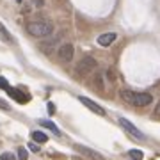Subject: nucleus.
<instances>
[{
    "label": "nucleus",
    "mask_w": 160,
    "mask_h": 160,
    "mask_svg": "<svg viewBox=\"0 0 160 160\" xmlns=\"http://www.w3.org/2000/svg\"><path fill=\"white\" fill-rule=\"evenodd\" d=\"M119 96H121V100H123V102L133 105V91H130V89H123V91L119 92Z\"/></svg>",
    "instance_id": "nucleus-13"
},
{
    "label": "nucleus",
    "mask_w": 160,
    "mask_h": 160,
    "mask_svg": "<svg viewBox=\"0 0 160 160\" xmlns=\"http://www.w3.org/2000/svg\"><path fill=\"white\" fill-rule=\"evenodd\" d=\"M0 160H16V157L12 153H2L0 155Z\"/></svg>",
    "instance_id": "nucleus-16"
},
{
    "label": "nucleus",
    "mask_w": 160,
    "mask_h": 160,
    "mask_svg": "<svg viewBox=\"0 0 160 160\" xmlns=\"http://www.w3.org/2000/svg\"><path fill=\"white\" fill-rule=\"evenodd\" d=\"M128 155H130L132 160H142V151L141 149H130Z\"/></svg>",
    "instance_id": "nucleus-14"
},
{
    "label": "nucleus",
    "mask_w": 160,
    "mask_h": 160,
    "mask_svg": "<svg viewBox=\"0 0 160 160\" xmlns=\"http://www.w3.org/2000/svg\"><path fill=\"white\" fill-rule=\"evenodd\" d=\"M46 107H48V112H50V114H53V112H55V105H53V103H48V105H46Z\"/></svg>",
    "instance_id": "nucleus-21"
},
{
    "label": "nucleus",
    "mask_w": 160,
    "mask_h": 160,
    "mask_svg": "<svg viewBox=\"0 0 160 160\" xmlns=\"http://www.w3.org/2000/svg\"><path fill=\"white\" fill-rule=\"evenodd\" d=\"M29 149L32 151V153H39V146H38V142H30L29 144Z\"/></svg>",
    "instance_id": "nucleus-17"
},
{
    "label": "nucleus",
    "mask_w": 160,
    "mask_h": 160,
    "mask_svg": "<svg viewBox=\"0 0 160 160\" xmlns=\"http://www.w3.org/2000/svg\"><path fill=\"white\" fill-rule=\"evenodd\" d=\"M0 39L4 41V43H12V38L9 34V30L6 29V25L0 22Z\"/></svg>",
    "instance_id": "nucleus-11"
},
{
    "label": "nucleus",
    "mask_w": 160,
    "mask_h": 160,
    "mask_svg": "<svg viewBox=\"0 0 160 160\" xmlns=\"http://www.w3.org/2000/svg\"><path fill=\"white\" fill-rule=\"evenodd\" d=\"M116 38H118L116 32H105V34L98 36V45L100 46H110L116 41Z\"/></svg>",
    "instance_id": "nucleus-9"
},
{
    "label": "nucleus",
    "mask_w": 160,
    "mask_h": 160,
    "mask_svg": "<svg viewBox=\"0 0 160 160\" xmlns=\"http://www.w3.org/2000/svg\"><path fill=\"white\" fill-rule=\"evenodd\" d=\"M109 80H110V82H114V80H116V75H114L112 69H109Z\"/></svg>",
    "instance_id": "nucleus-22"
},
{
    "label": "nucleus",
    "mask_w": 160,
    "mask_h": 160,
    "mask_svg": "<svg viewBox=\"0 0 160 160\" xmlns=\"http://www.w3.org/2000/svg\"><path fill=\"white\" fill-rule=\"evenodd\" d=\"M7 87H9V82H7V78L0 77V89H7Z\"/></svg>",
    "instance_id": "nucleus-19"
},
{
    "label": "nucleus",
    "mask_w": 160,
    "mask_h": 160,
    "mask_svg": "<svg viewBox=\"0 0 160 160\" xmlns=\"http://www.w3.org/2000/svg\"><path fill=\"white\" fill-rule=\"evenodd\" d=\"M16 2H18V4H22V2H23V0H16Z\"/></svg>",
    "instance_id": "nucleus-23"
},
{
    "label": "nucleus",
    "mask_w": 160,
    "mask_h": 160,
    "mask_svg": "<svg viewBox=\"0 0 160 160\" xmlns=\"http://www.w3.org/2000/svg\"><path fill=\"white\" fill-rule=\"evenodd\" d=\"M94 68H96V61H94L92 57H84L78 62L77 71H78V75H87V73H91Z\"/></svg>",
    "instance_id": "nucleus-4"
},
{
    "label": "nucleus",
    "mask_w": 160,
    "mask_h": 160,
    "mask_svg": "<svg viewBox=\"0 0 160 160\" xmlns=\"http://www.w3.org/2000/svg\"><path fill=\"white\" fill-rule=\"evenodd\" d=\"M0 109H2V110H11V107H9V103H7L6 100H2V98H0Z\"/></svg>",
    "instance_id": "nucleus-18"
},
{
    "label": "nucleus",
    "mask_w": 160,
    "mask_h": 160,
    "mask_svg": "<svg viewBox=\"0 0 160 160\" xmlns=\"http://www.w3.org/2000/svg\"><path fill=\"white\" fill-rule=\"evenodd\" d=\"M27 30H29L30 36L34 38H48L53 32V23L46 22V20H39V22H32L27 25Z\"/></svg>",
    "instance_id": "nucleus-1"
},
{
    "label": "nucleus",
    "mask_w": 160,
    "mask_h": 160,
    "mask_svg": "<svg viewBox=\"0 0 160 160\" xmlns=\"http://www.w3.org/2000/svg\"><path fill=\"white\" fill-rule=\"evenodd\" d=\"M18 160H27V149L18 148Z\"/></svg>",
    "instance_id": "nucleus-15"
},
{
    "label": "nucleus",
    "mask_w": 160,
    "mask_h": 160,
    "mask_svg": "<svg viewBox=\"0 0 160 160\" xmlns=\"http://www.w3.org/2000/svg\"><path fill=\"white\" fill-rule=\"evenodd\" d=\"M39 125L43 126V128H48V130H52L53 133H55V135H61V130H59L57 126L52 123V121H48V119H41V121H39Z\"/></svg>",
    "instance_id": "nucleus-12"
},
{
    "label": "nucleus",
    "mask_w": 160,
    "mask_h": 160,
    "mask_svg": "<svg viewBox=\"0 0 160 160\" xmlns=\"http://www.w3.org/2000/svg\"><path fill=\"white\" fill-rule=\"evenodd\" d=\"M153 116L157 118V119H160V102L157 103V107H155V110H153Z\"/></svg>",
    "instance_id": "nucleus-20"
},
{
    "label": "nucleus",
    "mask_w": 160,
    "mask_h": 160,
    "mask_svg": "<svg viewBox=\"0 0 160 160\" xmlns=\"http://www.w3.org/2000/svg\"><path fill=\"white\" fill-rule=\"evenodd\" d=\"M30 137H32V141H34V142H38V144L46 142V141H48V135H46L45 132H39V130L32 132V133H30Z\"/></svg>",
    "instance_id": "nucleus-10"
},
{
    "label": "nucleus",
    "mask_w": 160,
    "mask_h": 160,
    "mask_svg": "<svg viewBox=\"0 0 160 160\" xmlns=\"http://www.w3.org/2000/svg\"><path fill=\"white\" fill-rule=\"evenodd\" d=\"M119 125H121V128H123L125 132H128L133 139H137V141H144V139H146V135H144L142 132L139 130L137 126L132 125L128 119H125V118H121V119H119Z\"/></svg>",
    "instance_id": "nucleus-2"
},
{
    "label": "nucleus",
    "mask_w": 160,
    "mask_h": 160,
    "mask_svg": "<svg viewBox=\"0 0 160 160\" xmlns=\"http://www.w3.org/2000/svg\"><path fill=\"white\" fill-rule=\"evenodd\" d=\"M73 53H75V48L73 45H69V43H66V45H62L61 48L57 50V57L61 62H71V59H73Z\"/></svg>",
    "instance_id": "nucleus-3"
},
{
    "label": "nucleus",
    "mask_w": 160,
    "mask_h": 160,
    "mask_svg": "<svg viewBox=\"0 0 160 160\" xmlns=\"http://www.w3.org/2000/svg\"><path fill=\"white\" fill-rule=\"evenodd\" d=\"M75 149H77L78 153H82V155H86V157H89V158H92V160H105L103 155H100L98 151L87 148V146H82V144H75Z\"/></svg>",
    "instance_id": "nucleus-7"
},
{
    "label": "nucleus",
    "mask_w": 160,
    "mask_h": 160,
    "mask_svg": "<svg viewBox=\"0 0 160 160\" xmlns=\"http://www.w3.org/2000/svg\"><path fill=\"white\" fill-rule=\"evenodd\" d=\"M6 91H7V94H9L12 100H16L18 103H27V102L30 100L29 94H25V92H22L20 89H14V87H11V86L7 87Z\"/></svg>",
    "instance_id": "nucleus-8"
},
{
    "label": "nucleus",
    "mask_w": 160,
    "mask_h": 160,
    "mask_svg": "<svg viewBox=\"0 0 160 160\" xmlns=\"http://www.w3.org/2000/svg\"><path fill=\"white\" fill-rule=\"evenodd\" d=\"M153 102V96L149 92H133V105L135 107H146Z\"/></svg>",
    "instance_id": "nucleus-6"
},
{
    "label": "nucleus",
    "mask_w": 160,
    "mask_h": 160,
    "mask_svg": "<svg viewBox=\"0 0 160 160\" xmlns=\"http://www.w3.org/2000/svg\"><path fill=\"white\" fill-rule=\"evenodd\" d=\"M78 102L82 103V105H86L87 109L91 110V112H94V114L98 116H105V109L103 107H100L96 102H92L91 98H86V96H78Z\"/></svg>",
    "instance_id": "nucleus-5"
}]
</instances>
